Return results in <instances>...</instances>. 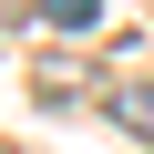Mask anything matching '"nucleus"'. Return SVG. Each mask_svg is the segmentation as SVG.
Listing matches in <instances>:
<instances>
[{
  "label": "nucleus",
  "mask_w": 154,
  "mask_h": 154,
  "mask_svg": "<svg viewBox=\"0 0 154 154\" xmlns=\"http://www.w3.org/2000/svg\"><path fill=\"white\" fill-rule=\"evenodd\" d=\"M41 21H51V31H93V21H103V0H41Z\"/></svg>",
  "instance_id": "nucleus-1"
},
{
  "label": "nucleus",
  "mask_w": 154,
  "mask_h": 154,
  "mask_svg": "<svg viewBox=\"0 0 154 154\" xmlns=\"http://www.w3.org/2000/svg\"><path fill=\"white\" fill-rule=\"evenodd\" d=\"M113 113H123V123H134V134H154V93H123V103H113Z\"/></svg>",
  "instance_id": "nucleus-2"
}]
</instances>
